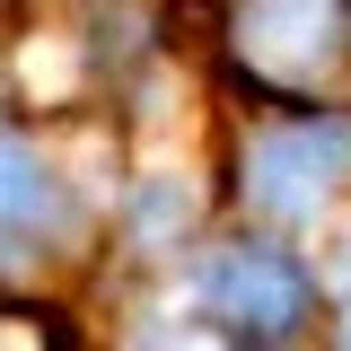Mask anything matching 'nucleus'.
<instances>
[{
    "instance_id": "nucleus-5",
    "label": "nucleus",
    "mask_w": 351,
    "mask_h": 351,
    "mask_svg": "<svg viewBox=\"0 0 351 351\" xmlns=\"http://www.w3.org/2000/svg\"><path fill=\"white\" fill-rule=\"evenodd\" d=\"M184 219H193V193L176 184V176H141V193H132V219L123 237L141 255H167V237H184Z\"/></svg>"
},
{
    "instance_id": "nucleus-3",
    "label": "nucleus",
    "mask_w": 351,
    "mask_h": 351,
    "mask_svg": "<svg viewBox=\"0 0 351 351\" xmlns=\"http://www.w3.org/2000/svg\"><path fill=\"white\" fill-rule=\"evenodd\" d=\"M228 53L263 88L316 97L351 62V0H237L228 9Z\"/></svg>"
},
{
    "instance_id": "nucleus-6",
    "label": "nucleus",
    "mask_w": 351,
    "mask_h": 351,
    "mask_svg": "<svg viewBox=\"0 0 351 351\" xmlns=\"http://www.w3.org/2000/svg\"><path fill=\"white\" fill-rule=\"evenodd\" d=\"M316 307H334V334L351 351V228L325 246V272H316Z\"/></svg>"
},
{
    "instance_id": "nucleus-1",
    "label": "nucleus",
    "mask_w": 351,
    "mask_h": 351,
    "mask_svg": "<svg viewBox=\"0 0 351 351\" xmlns=\"http://www.w3.org/2000/svg\"><path fill=\"white\" fill-rule=\"evenodd\" d=\"M193 316L219 325L237 351H281L316 316V272L272 237H228L193 263Z\"/></svg>"
},
{
    "instance_id": "nucleus-2",
    "label": "nucleus",
    "mask_w": 351,
    "mask_h": 351,
    "mask_svg": "<svg viewBox=\"0 0 351 351\" xmlns=\"http://www.w3.org/2000/svg\"><path fill=\"white\" fill-rule=\"evenodd\" d=\"M246 202H255L272 228H316L351 193V114L334 106H299L281 123H263L246 141Z\"/></svg>"
},
{
    "instance_id": "nucleus-4",
    "label": "nucleus",
    "mask_w": 351,
    "mask_h": 351,
    "mask_svg": "<svg viewBox=\"0 0 351 351\" xmlns=\"http://www.w3.org/2000/svg\"><path fill=\"white\" fill-rule=\"evenodd\" d=\"M80 237V184L27 123L0 114V272H36Z\"/></svg>"
}]
</instances>
